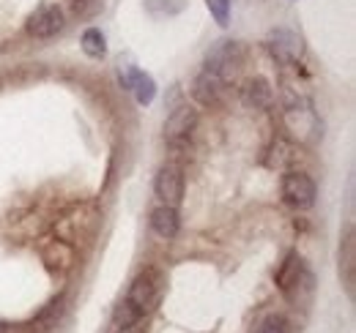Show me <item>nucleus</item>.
Instances as JSON below:
<instances>
[{"mask_svg":"<svg viewBox=\"0 0 356 333\" xmlns=\"http://www.w3.org/2000/svg\"><path fill=\"white\" fill-rule=\"evenodd\" d=\"M165 298V276L156 268H145L129 287V303L140 314H151Z\"/></svg>","mask_w":356,"mask_h":333,"instance_id":"obj_1","label":"nucleus"},{"mask_svg":"<svg viewBox=\"0 0 356 333\" xmlns=\"http://www.w3.org/2000/svg\"><path fill=\"white\" fill-rule=\"evenodd\" d=\"M280 191H282L285 205H291V208H296V210L312 208V205H315V197H318L315 180H312L307 172H299V169H291V172L282 175Z\"/></svg>","mask_w":356,"mask_h":333,"instance_id":"obj_2","label":"nucleus"},{"mask_svg":"<svg viewBox=\"0 0 356 333\" xmlns=\"http://www.w3.org/2000/svg\"><path fill=\"white\" fill-rule=\"evenodd\" d=\"M244 63V46L238 42H217L206 55V71L217 74L220 80H230Z\"/></svg>","mask_w":356,"mask_h":333,"instance_id":"obj_3","label":"nucleus"},{"mask_svg":"<svg viewBox=\"0 0 356 333\" xmlns=\"http://www.w3.org/2000/svg\"><path fill=\"white\" fill-rule=\"evenodd\" d=\"M195 126H197V110L189 107V104L176 107V110L170 112V118L165 121V139H168V145L178 148V145L189 142Z\"/></svg>","mask_w":356,"mask_h":333,"instance_id":"obj_4","label":"nucleus"},{"mask_svg":"<svg viewBox=\"0 0 356 333\" xmlns=\"http://www.w3.org/2000/svg\"><path fill=\"white\" fill-rule=\"evenodd\" d=\"M154 191L156 197L162 200V205H173L178 208L181 200H184V172L176 164H165L156 172V180H154Z\"/></svg>","mask_w":356,"mask_h":333,"instance_id":"obj_5","label":"nucleus"},{"mask_svg":"<svg viewBox=\"0 0 356 333\" xmlns=\"http://www.w3.org/2000/svg\"><path fill=\"white\" fill-rule=\"evenodd\" d=\"M63 28V11L60 6H42L25 25V31L33 36V39H52L58 36Z\"/></svg>","mask_w":356,"mask_h":333,"instance_id":"obj_6","label":"nucleus"},{"mask_svg":"<svg viewBox=\"0 0 356 333\" xmlns=\"http://www.w3.org/2000/svg\"><path fill=\"white\" fill-rule=\"evenodd\" d=\"M222 96H225V83L217 74H211V71L203 69L195 77V83H192V99L200 107H217V104H222Z\"/></svg>","mask_w":356,"mask_h":333,"instance_id":"obj_7","label":"nucleus"},{"mask_svg":"<svg viewBox=\"0 0 356 333\" xmlns=\"http://www.w3.org/2000/svg\"><path fill=\"white\" fill-rule=\"evenodd\" d=\"M307 279H310V273L305 271V262H302V257H299L296 251H291V254L285 257V262L280 265V271H277V276H274L277 287L285 292L288 298L296 292V287H299L302 282H307Z\"/></svg>","mask_w":356,"mask_h":333,"instance_id":"obj_8","label":"nucleus"},{"mask_svg":"<svg viewBox=\"0 0 356 333\" xmlns=\"http://www.w3.org/2000/svg\"><path fill=\"white\" fill-rule=\"evenodd\" d=\"M266 46H268V52L274 55V60H280V63H296L299 55H302V39H299L296 33L285 31V28L271 31Z\"/></svg>","mask_w":356,"mask_h":333,"instance_id":"obj_9","label":"nucleus"},{"mask_svg":"<svg viewBox=\"0 0 356 333\" xmlns=\"http://www.w3.org/2000/svg\"><path fill=\"white\" fill-rule=\"evenodd\" d=\"M340 279L346 284V292L354 298V279H356V244H354V230L348 227L340 244Z\"/></svg>","mask_w":356,"mask_h":333,"instance_id":"obj_10","label":"nucleus"},{"mask_svg":"<svg viewBox=\"0 0 356 333\" xmlns=\"http://www.w3.org/2000/svg\"><path fill=\"white\" fill-rule=\"evenodd\" d=\"M151 230L165 238V241H173L181 230V219H178V208L173 205H159V208L151 210Z\"/></svg>","mask_w":356,"mask_h":333,"instance_id":"obj_11","label":"nucleus"},{"mask_svg":"<svg viewBox=\"0 0 356 333\" xmlns=\"http://www.w3.org/2000/svg\"><path fill=\"white\" fill-rule=\"evenodd\" d=\"M244 101H247L250 107H255V110L268 107V101H271V85H268L264 77L250 80L247 87H244Z\"/></svg>","mask_w":356,"mask_h":333,"instance_id":"obj_12","label":"nucleus"},{"mask_svg":"<svg viewBox=\"0 0 356 333\" xmlns=\"http://www.w3.org/2000/svg\"><path fill=\"white\" fill-rule=\"evenodd\" d=\"M129 90H134V99H137V104L148 107V104L154 101V96H156V83H154L148 74L137 71V74H134V80H132V85H129Z\"/></svg>","mask_w":356,"mask_h":333,"instance_id":"obj_13","label":"nucleus"},{"mask_svg":"<svg viewBox=\"0 0 356 333\" xmlns=\"http://www.w3.org/2000/svg\"><path fill=\"white\" fill-rule=\"evenodd\" d=\"M83 52L93 58V60H99V58H104L107 55V42H104V33L99 31V28H88L86 33H83Z\"/></svg>","mask_w":356,"mask_h":333,"instance_id":"obj_14","label":"nucleus"},{"mask_svg":"<svg viewBox=\"0 0 356 333\" xmlns=\"http://www.w3.org/2000/svg\"><path fill=\"white\" fill-rule=\"evenodd\" d=\"M140 317H143V314L134 309L129 300L118 303L115 311H113V323H115V328H132L134 323H140Z\"/></svg>","mask_w":356,"mask_h":333,"instance_id":"obj_15","label":"nucleus"},{"mask_svg":"<svg viewBox=\"0 0 356 333\" xmlns=\"http://www.w3.org/2000/svg\"><path fill=\"white\" fill-rule=\"evenodd\" d=\"M252 333H288V317L285 314H266L258 325H255V331Z\"/></svg>","mask_w":356,"mask_h":333,"instance_id":"obj_16","label":"nucleus"},{"mask_svg":"<svg viewBox=\"0 0 356 333\" xmlns=\"http://www.w3.org/2000/svg\"><path fill=\"white\" fill-rule=\"evenodd\" d=\"M206 6H209L211 17L220 25H227V19H230V0H206Z\"/></svg>","mask_w":356,"mask_h":333,"instance_id":"obj_17","label":"nucleus"},{"mask_svg":"<svg viewBox=\"0 0 356 333\" xmlns=\"http://www.w3.org/2000/svg\"><path fill=\"white\" fill-rule=\"evenodd\" d=\"M115 333H134V331H132V328H118Z\"/></svg>","mask_w":356,"mask_h":333,"instance_id":"obj_18","label":"nucleus"},{"mask_svg":"<svg viewBox=\"0 0 356 333\" xmlns=\"http://www.w3.org/2000/svg\"><path fill=\"white\" fill-rule=\"evenodd\" d=\"M72 3H86V0H72Z\"/></svg>","mask_w":356,"mask_h":333,"instance_id":"obj_19","label":"nucleus"},{"mask_svg":"<svg viewBox=\"0 0 356 333\" xmlns=\"http://www.w3.org/2000/svg\"><path fill=\"white\" fill-rule=\"evenodd\" d=\"M0 333H3V328H0Z\"/></svg>","mask_w":356,"mask_h":333,"instance_id":"obj_20","label":"nucleus"}]
</instances>
